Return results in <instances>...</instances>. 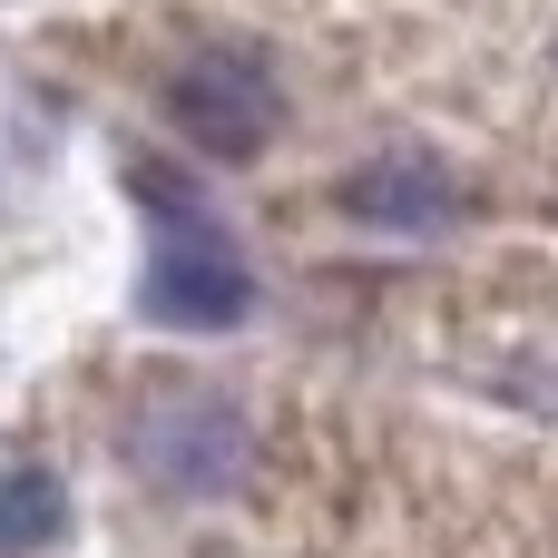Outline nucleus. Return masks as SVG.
<instances>
[{
	"mask_svg": "<svg viewBox=\"0 0 558 558\" xmlns=\"http://www.w3.org/2000/svg\"><path fill=\"white\" fill-rule=\"evenodd\" d=\"M128 461H137L157 490L196 500V490H226V481H235V461H245V422H235L216 392L167 383V392H147V402L128 412Z\"/></svg>",
	"mask_w": 558,
	"mask_h": 558,
	"instance_id": "7ed1b4c3",
	"label": "nucleus"
},
{
	"mask_svg": "<svg viewBox=\"0 0 558 558\" xmlns=\"http://www.w3.org/2000/svg\"><path fill=\"white\" fill-rule=\"evenodd\" d=\"M59 539H69V490H59V471L0 461V558L59 549Z\"/></svg>",
	"mask_w": 558,
	"mask_h": 558,
	"instance_id": "39448f33",
	"label": "nucleus"
},
{
	"mask_svg": "<svg viewBox=\"0 0 558 558\" xmlns=\"http://www.w3.org/2000/svg\"><path fill=\"white\" fill-rule=\"evenodd\" d=\"M128 186H137V216H147V284H137V314L167 324V333H226V324H245V304H255L245 245L186 196L177 167L128 157Z\"/></svg>",
	"mask_w": 558,
	"mask_h": 558,
	"instance_id": "f257e3e1",
	"label": "nucleus"
},
{
	"mask_svg": "<svg viewBox=\"0 0 558 558\" xmlns=\"http://www.w3.org/2000/svg\"><path fill=\"white\" fill-rule=\"evenodd\" d=\"M343 206L373 216V226H441L451 216V177L432 157H383V167L343 177Z\"/></svg>",
	"mask_w": 558,
	"mask_h": 558,
	"instance_id": "20e7f679",
	"label": "nucleus"
},
{
	"mask_svg": "<svg viewBox=\"0 0 558 558\" xmlns=\"http://www.w3.org/2000/svg\"><path fill=\"white\" fill-rule=\"evenodd\" d=\"M167 118H177V137L196 157H255L275 137V118H284V88H275L255 39H216L167 78Z\"/></svg>",
	"mask_w": 558,
	"mask_h": 558,
	"instance_id": "f03ea898",
	"label": "nucleus"
}]
</instances>
